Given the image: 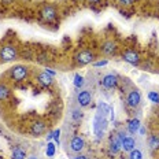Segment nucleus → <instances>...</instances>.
Instances as JSON below:
<instances>
[{"label":"nucleus","mask_w":159,"mask_h":159,"mask_svg":"<svg viewBox=\"0 0 159 159\" xmlns=\"http://www.w3.org/2000/svg\"><path fill=\"white\" fill-rule=\"evenodd\" d=\"M18 58V49L11 44H6L0 47V61L2 62H14Z\"/></svg>","instance_id":"nucleus-1"},{"label":"nucleus","mask_w":159,"mask_h":159,"mask_svg":"<svg viewBox=\"0 0 159 159\" xmlns=\"http://www.w3.org/2000/svg\"><path fill=\"white\" fill-rule=\"evenodd\" d=\"M28 73H29V69L24 65H15L14 67L10 69V77L14 81L19 82V81H24V80L28 77Z\"/></svg>","instance_id":"nucleus-2"},{"label":"nucleus","mask_w":159,"mask_h":159,"mask_svg":"<svg viewBox=\"0 0 159 159\" xmlns=\"http://www.w3.org/2000/svg\"><path fill=\"white\" fill-rule=\"evenodd\" d=\"M95 59V55L92 51H89V49H84V51H80L77 54L74 55V61L75 63L80 65V66H85V65H89L92 63Z\"/></svg>","instance_id":"nucleus-3"},{"label":"nucleus","mask_w":159,"mask_h":159,"mask_svg":"<svg viewBox=\"0 0 159 159\" xmlns=\"http://www.w3.org/2000/svg\"><path fill=\"white\" fill-rule=\"evenodd\" d=\"M117 49H118V45L115 41L112 40H107L102 44V52L106 55V56H114L117 54Z\"/></svg>","instance_id":"nucleus-4"},{"label":"nucleus","mask_w":159,"mask_h":159,"mask_svg":"<svg viewBox=\"0 0 159 159\" xmlns=\"http://www.w3.org/2000/svg\"><path fill=\"white\" fill-rule=\"evenodd\" d=\"M122 59H124L125 62H128V63L134 65V66H137L140 63V55H139L136 51H133V49L125 51L124 54H122Z\"/></svg>","instance_id":"nucleus-5"},{"label":"nucleus","mask_w":159,"mask_h":159,"mask_svg":"<svg viewBox=\"0 0 159 159\" xmlns=\"http://www.w3.org/2000/svg\"><path fill=\"white\" fill-rule=\"evenodd\" d=\"M92 102V93L89 91H81L77 95V103L80 107H87Z\"/></svg>","instance_id":"nucleus-6"},{"label":"nucleus","mask_w":159,"mask_h":159,"mask_svg":"<svg viewBox=\"0 0 159 159\" xmlns=\"http://www.w3.org/2000/svg\"><path fill=\"white\" fill-rule=\"evenodd\" d=\"M85 148V141L80 136H74L70 140V150L73 152H81Z\"/></svg>","instance_id":"nucleus-7"},{"label":"nucleus","mask_w":159,"mask_h":159,"mask_svg":"<svg viewBox=\"0 0 159 159\" xmlns=\"http://www.w3.org/2000/svg\"><path fill=\"white\" fill-rule=\"evenodd\" d=\"M126 102H128V106L130 107H137L141 102V96H140V92L133 89L128 93V98H126Z\"/></svg>","instance_id":"nucleus-8"},{"label":"nucleus","mask_w":159,"mask_h":159,"mask_svg":"<svg viewBox=\"0 0 159 159\" xmlns=\"http://www.w3.org/2000/svg\"><path fill=\"white\" fill-rule=\"evenodd\" d=\"M118 84V77L115 74H107L102 80V85L107 89H114Z\"/></svg>","instance_id":"nucleus-9"},{"label":"nucleus","mask_w":159,"mask_h":159,"mask_svg":"<svg viewBox=\"0 0 159 159\" xmlns=\"http://www.w3.org/2000/svg\"><path fill=\"white\" fill-rule=\"evenodd\" d=\"M41 16L47 22L55 21L56 19V10L54 7H51V6H45V7L41 10Z\"/></svg>","instance_id":"nucleus-10"},{"label":"nucleus","mask_w":159,"mask_h":159,"mask_svg":"<svg viewBox=\"0 0 159 159\" xmlns=\"http://www.w3.org/2000/svg\"><path fill=\"white\" fill-rule=\"evenodd\" d=\"M44 130H45V124L43 121H36V122H33L32 124V126H30V133L32 136H41L43 133H44Z\"/></svg>","instance_id":"nucleus-11"},{"label":"nucleus","mask_w":159,"mask_h":159,"mask_svg":"<svg viewBox=\"0 0 159 159\" xmlns=\"http://www.w3.org/2000/svg\"><path fill=\"white\" fill-rule=\"evenodd\" d=\"M37 81L43 85V87H49V85H51L52 82H54V77H52L51 74H48V73L44 70V71L39 73V75H37Z\"/></svg>","instance_id":"nucleus-12"},{"label":"nucleus","mask_w":159,"mask_h":159,"mask_svg":"<svg viewBox=\"0 0 159 159\" xmlns=\"http://www.w3.org/2000/svg\"><path fill=\"white\" fill-rule=\"evenodd\" d=\"M134 147H136V140L133 137H129V136L124 139V141L121 144V148L126 152H130L132 150H134Z\"/></svg>","instance_id":"nucleus-13"},{"label":"nucleus","mask_w":159,"mask_h":159,"mask_svg":"<svg viewBox=\"0 0 159 159\" xmlns=\"http://www.w3.org/2000/svg\"><path fill=\"white\" fill-rule=\"evenodd\" d=\"M140 121H139L137 118H134V119H129L128 121V130H129V133H132V134H134L136 132L140 129Z\"/></svg>","instance_id":"nucleus-14"},{"label":"nucleus","mask_w":159,"mask_h":159,"mask_svg":"<svg viewBox=\"0 0 159 159\" xmlns=\"http://www.w3.org/2000/svg\"><path fill=\"white\" fill-rule=\"evenodd\" d=\"M11 159H26V151L22 150L21 147H15L12 150Z\"/></svg>","instance_id":"nucleus-15"},{"label":"nucleus","mask_w":159,"mask_h":159,"mask_svg":"<svg viewBox=\"0 0 159 159\" xmlns=\"http://www.w3.org/2000/svg\"><path fill=\"white\" fill-rule=\"evenodd\" d=\"M110 150L114 152V154H117V152L121 150V141L118 140L117 134L114 136V137H111V143H110Z\"/></svg>","instance_id":"nucleus-16"},{"label":"nucleus","mask_w":159,"mask_h":159,"mask_svg":"<svg viewBox=\"0 0 159 159\" xmlns=\"http://www.w3.org/2000/svg\"><path fill=\"white\" fill-rule=\"evenodd\" d=\"M148 145H150V148L152 151L159 150V136L152 134L150 137V140H148Z\"/></svg>","instance_id":"nucleus-17"},{"label":"nucleus","mask_w":159,"mask_h":159,"mask_svg":"<svg viewBox=\"0 0 159 159\" xmlns=\"http://www.w3.org/2000/svg\"><path fill=\"white\" fill-rule=\"evenodd\" d=\"M10 96V88L6 84H0V102L8 99Z\"/></svg>","instance_id":"nucleus-18"},{"label":"nucleus","mask_w":159,"mask_h":159,"mask_svg":"<svg viewBox=\"0 0 159 159\" xmlns=\"http://www.w3.org/2000/svg\"><path fill=\"white\" fill-rule=\"evenodd\" d=\"M45 154H47V157L48 158H52L55 155V144L54 143H49L47 144V150H45Z\"/></svg>","instance_id":"nucleus-19"},{"label":"nucleus","mask_w":159,"mask_h":159,"mask_svg":"<svg viewBox=\"0 0 159 159\" xmlns=\"http://www.w3.org/2000/svg\"><path fill=\"white\" fill-rule=\"evenodd\" d=\"M129 159H143V154H141L140 150H132L129 152Z\"/></svg>","instance_id":"nucleus-20"},{"label":"nucleus","mask_w":159,"mask_h":159,"mask_svg":"<svg viewBox=\"0 0 159 159\" xmlns=\"http://www.w3.org/2000/svg\"><path fill=\"white\" fill-rule=\"evenodd\" d=\"M82 85H84V77H82V75H80V74H75L74 75V87L80 89Z\"/></svg>","instance_id":"nucleus-21"},{"label":"nucleus","mask_w":159,"mask_h":159,"mask_svg":"<svg viewBox=\"0 0 159 159\" xmlns=\"http://www.w3.org/2000/svg\"><path fill=\"white\" fill-rule=\"evenodd\" d=\"M148 99L152 102V103H157L159 104V93H157V92H148Z\"/></svg>","instance_id":"nucleus-22"},{"label":"nucleus","mask_w":159,"mask_h":159,"mask_svg":"<svg viewBox=\"0 0 159 159\" xmlns=\"http://www.w3.org/2000/svg\"><path fill=\"white\" fill-rule=\"evenodd\" d=\"M52 136H54V140L59 144V136H61V130H59V129L54 130V132H52Z\"/></svg>","instance_id":"nucleus-23"},{"label":"nucleus","mask_w":159,"mask_h":159,"mask_svg":"<svg viewBox=\"0 0 159 159\" xmlns=\"http://www.w3.org/2000/svg\"><path fill=\"white\" fill-rule=\"evenodd\" d=\"M118 3L122 6H130L134 3V0H118Z\"/></svg>","instance_id":"nucleus-24"},{"label":"nucleus","mask_w":159,"mask_h":159,"mask_svg":"<svg viewBox=\"0 0 159 159\" xmlns=\"http://www.w3.org/2000/svg\"><path fill=\"white\" fill-rule=\"evenodd\" d=\"M107 63H108V62H107V61H106V59H104V61H99V62H95V63H93V66H95V67H100V66H106Z\"/></svg>","instance_id":"nucleus-25"},{"label":"nucleus","mask_w":159,"mask_h":159,"mask_svg":"<svg viewBox=\"0 0 159 159\" xmlns=\"http://www.w3.org/2000/svg\"><path fill=\"white\" fill-rule=\"evenodd\" d=\"M81 111H78V110H74V111H73V118H74V119H80V118H81Z\"/></svg>","instance_id":"nucleus-26"},{"label":"nucleus","mask_w":159,"mask_h":159,"mask_svg":"<svg viewBox=\"0 0 159 159\" xmlns=\"http://www.w3.org/2000/svg\"><path fill=\"white\" fill-rule=\"evenodd\" d=\"M45 71H47V73H48V74H51V75H52V77H54V75L56 74V71H54V70H51V69H49V67H47V69H45Z\"/></svg>","instance_id":"nucleus-27"},{"label":"nucleus","mask_w":159,"mask_h":159,"mask_svg":"<svg viewBox=\"0 0 159 159\" xmlns=\"http://www.w3.org/2000/svg\"><path fill=\"white\" fill-rule=\"evenodd\" d=\"M74 159H88V158L85 157V155H81V154H80V155H77V157H75Z\"/></svg>","instance_id":"nucleus-28"},{"label":"nucleus","mask_w":159,"mask_h":159,"mask_svg":"<svg viewBox=\"0 0 159 159\" xmlns=\"http://www.w3.org/2000/svg\"><path fill=\"white\" fill-rule=\"evenodd\" d=\"M144 133H145V129L140 125V134H141V136H144Z\"/></svg>","instance_id":"nucleus-29"},{"label":"nucleus","mask_w":159,"mask_h":159,"mask_svg":"<svg viewBox=\"0 0 159 159\" xmlns=\"http://www.w3.org/2000/svg\"><path fill=\"white\" fill-rule=\"evenodd\" d=\"M3 3H4V4H11L12 2H14V0H2Z\"/></svg>","instance_id":"nucleus-30"},{"label":"nucleus","mask_w":159,"mask_h":159,"mask_svg":"<svg viewBox=\"0 0 159 159\" xmlns=\"http://www.w3.org/2000/svg\"><path fill=\"white\" fill-rule=\"evenodd\" d=\"M89 3H99V2H102V0H88Z\"/></svg>","instance_id":"nucleus-31"},{"label":"nucleus","mask_w":159,"mask_h":159,"mask_svg":"<svg viewBox=\"0 0 159 159\" xmlns=\"http://www.w3.org/2000/svg\"><path fill=\"white\" fill-rule=\"evenodd\" d=\"M29 159H39V158H37V157H30Z\"/></svg>","instance_id":"nucleus-32"}]
</instances>
